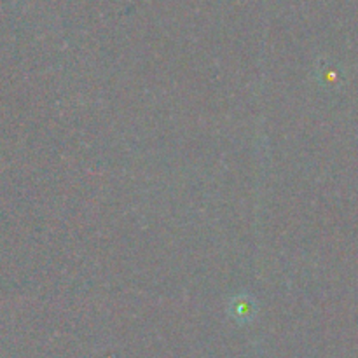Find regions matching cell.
I'll return each instance as SVG.
<instances>
[{"label":"cell","instance_id":"1","mask_svg":"<svg viewBox=\"0 0 358 358\" xmlns=\"http://www.w3.org/2000/svg\"><path fill=\"white\" fill-rule=\"evenodd\" d=\"M231 311H233V317L240 318V320H248V318H252L255 311L254 303H252V297L248 296L234 297Z\"/></svg>","mask_w":358,"mask_h":358}]
</instances>
